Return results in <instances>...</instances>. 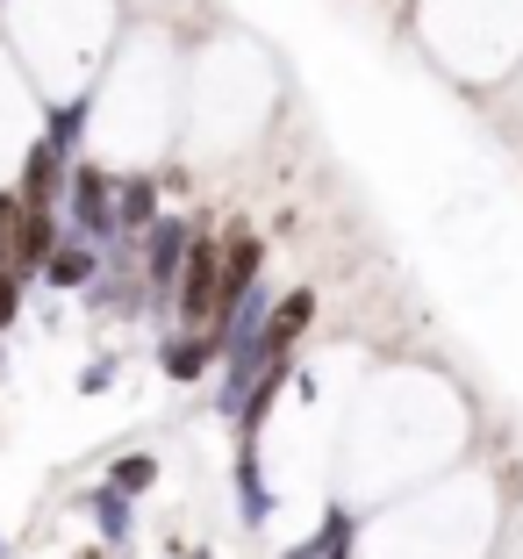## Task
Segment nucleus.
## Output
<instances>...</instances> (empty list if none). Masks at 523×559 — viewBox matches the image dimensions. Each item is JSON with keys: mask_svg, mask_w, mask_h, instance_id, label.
<instances>
[{"mask_svg": "<svg viewBox=\"0 0 523 559\" xmlns=\"http://www.w3.org/2000/svg\"><path fill=\"white\" fill-rule=\"evenodd\" d=\"M66 180H72L66 151H50V136H44V144H29V165H22V187H15L22 215H50V209H58V194H66Z\"/></svg>", "mask_w": 523, "mask_h": 559, "instance_id": "f257e3e1", "label": "nucleus"}, {"mask_svg": "<svg viewBox=\"0 0 523 559\" xmlns=\"http://www.w3.org/2000/svg\"><path fill=\"white\" fill-rule=\"evenodd\" d=\"M72 215H80L86 237L115 230V180L100 173V165H72Z\"/></svg>", "mask_w": 523, "mask_h": 559, "instance_id": "f03ea898", "label": "nucleus"}, {"mask_svg": "<svg viewBox=\"0 0 523 559\" xmlns=\"http://www.w3.org/2000/svg\"><path fill=\"white\" fill-rule=\"evenodd\" d=\"M187 251H194V230H187V223H151V237H144V280L158 287V295L187 273Z\"/></svg>", "mask_w": 523, "mask_h": 559, "instance_id": "7ed1b4c3", "label": "nucleus"}, {"mask_svg": "<svg viewBox=\"0 0 523 559\" xmlns=\"http://www.w3.org/2000/svg\"><path fill=\"white\" fill-rule=\"evenodd\" d=\"M251 280H259V237H251V230H237V237L223 245V316L251 295Z\"/></svg>", "mask_w": 523, "mask_h": 559, "instance_id": "20e7f679", "label": "nucleus"}, {"mask_svg": "<svg viewBox=\"0 0 523 559\" xmlns=\"http://www.w3.org/2000/svg\"><path fill=\"white\" fill-rule=\"evenodd\" d=\"M158 359H165V373H173V380H201V373H209V359H223V337H215V330H187V337H173Z\"/></svg>", "mask_w": 523, "mask_h": 559, "instance_id": "39448f33", "label": "nucleus"}, {"mask_svg": "<svg viewBox=\"0 0 523 559\" xmlns=\"http://www.w3.org/2000/svg\"><path fill=\"white\" fill-rule=\"evenodd\" d=\"M309 316H316V295H287V301L273 309V323H265L259 352H265V359H287V352H295V337L309 330Z\"/></svg>", "mask_w": 523, "mask_h": 559, "instance_id": "423d86ee", "label": "nucleus"}, {"mask_svg": "<svg viewBox=\"0 0 523 559\" xmlns=\"http://www.w3.org/2000/svg\"><path fill=\"white\" fill-rule=\"evenodd\" d=\"M44 280H50V287H86V280H94V251H86V245H58L50 265H44Z\"/></svg>", "mask_w": 523, "mask_h": 559, "instance_id": "0eeeda50", "label": "nucleus"}, {"mask_svg": "<svg viewBox=\"0 0 523 559\" xmlns=\"http://www.w3.org/2000/svg\"><path fill=\"white\" fill-rule=\"evenodd\" d=\"M151 209H158V180H122V194H115V223H151Z\"/></svg>", "mask_w": 523, "mask_h": 559, "instance_id": "6e6552de", "label": "nucleus"}, {"mask_svg": "<svg viewBox=\"0 0 523 559\" xmlns=\"http://www.w3.org/2000/svg\"><path fill=\"white\" fill-rule=\"evenodd\" d=\"M151 480H158V466H151L144 452H130V460H115V466H108V488H115V495H144Z\"/></svg>", "mask_w": 523, "mask_h": 559, "instance_id": "1a4fd4ad", "label": "nucleus"}, {"mask_svg": "<svg viewBox=\"0 0 523 559\" xmlns=\"http://www.w3.org/2000/svg\"><path fill=\"white\" fill-rule=\"evenodd\" d=\"M22 223H29V215H22V194H15V187H0V265L15 259V245H22Z\"/></svg>", "mask_w": 523, "mask_h": 559, "instance_id": "9d476101", "label": "nucleus"}, {"mask_svg": "<svg viewBox=\"0 0 523 559\" xmlns=\"http://www.w3.org/2000/svg\"><path fill=\"white\" fill-rule=\"evenodd\" d=\"M94 516H100V531H108V538H130V495L100 488L94 495Z\"/></svg>", "mask_w": 523, "mask_h": 559, "instance_id": "9b49d317", "label": "nucleus"}, {"mask_svg": "<svg viewBox=\"0 0 523 559\" xmlns=\"http://www.w3.org/2000/svg\"><path fill=\"white\" fill-rule=\"evenodd\" d=\"M22 316V273H8V265H0V330L15 323Z\"/></svg>", "mask_w": 523, "mask_h": 559, "instance_id": "f8f14e48", "label": "nucleus"}]
</instances>
